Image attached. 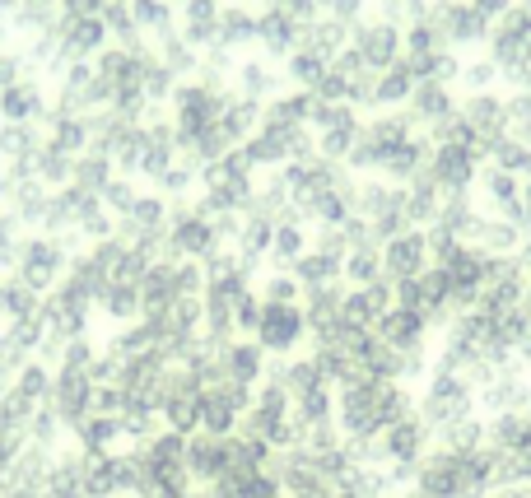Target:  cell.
<instances>
[{
  "label": "cell",
  "instance_id": "obj_1",
  "mask_svg": "<svg viewBox=\"0 0 531 498\" xmlns=\"http://www.w3.org/2000/svg\"><path fill=\"white\" fill-rule=\"evenodd\" d=\"M480 415L476 405V387L466 382L462 373H443V368H429L420 391V419L429 429H448V424H462V419Z\"/></svg>",
  "mask_w": 531,
  "mask_h": 498
},
{
  "label": "cell",
  "instance_id": "obj_2",
  "mask_svg": "<svg viewBox=\"0 0 531 498\" xmlns=\"http://www.w3.org/2000/svg\"><path fill=\"white\" fill-rule=\"evenodd\" d=\"M308 336V317L299 303H261L257 322V345L266 350V359H289Z\"/></svg>",
  "mask_w": 531,
  "mask_h": 498
},
{
  "label": "cell",
  "instance_id": "obj_3",
  "mask_svg": "<svg viewBox=\"0 0 531 498\" xmlns=\"http://www.w3.org/2000/svg\"><path fill=\"white\" fill-rule=\"evenodd\" d=\"M415 489H424L429 498H466V452L429 447V452L420 457Z\"/></svg>",
  "mask_w": 531,
  "mask_h": 498
},
{
  "label": "cell",
  "instance_id": "obj_4",
  "mask_svg": "<svg viewBox=\"0 0 531 498\" xmlns=\"http://www.w3.org/2000/svg\"><path fill=\"white\" fill-rule=\"evenodd\" d=\"M336 424H341L345 438H368V433H382L378 387H373V377H368V382H350V387H336Z\"/></svg>",
  "mask_w": 531,
  "mask_h": 498
},
{
  "label": "cell",
  "instance_id": "obj_5",
  "mask_svg": "<svg viewBox=\"0 0 531 498\" xmlns=\"http://www.w3.org/2000/svg\"><path fill=\"white\" fill-rule=\"evenodd\" d=\"M94 377L89 373H70V368H56L52 382V415L61 419V429H75L80 419L94 415Z\"/></svg>",
  "mask_w": 531,
  "mask_h": 498
},
{
  "label": "cell",
  "instance_id": "obj_6",
  "mask_svg": "<svg viewBox=\"0 0 531 498\" xmlns=\"http://www.w3.org/2000/svg\"><path fill=\"white\" fill-rule=\"evenodd\" d=\"M434 447V429L424 424L420 415H406L382 429V452H387V466L392 461H420L424 452Z\"/></svg>",
  "mask_w": 531,
  "mask_h": 498
},
{
  "label": "cell",
  "instance_id": "obj_7",
  "mask_svg": "<svg viewBox=\"0 0 531 498\" xmlns=\"http://www.w3.org/2000/svg\"><path fill=\"white\" fill-rule=\"evenodd\" d=\"M424 331H429V322H424L420 312H406V308H387L373 322V336L401 354H424Z\"/></svg>",
  "mask_w": 531,
  "mask_h": 498
},
{
  "label": "cell",
  "instance_id": "obj_8",
  "mask_svg": "<svg viewBox=\"0 0 531 498\" xmlns=\"http://www.w3.org/2000/svg\"><path fill=\"white\" fill-rule=\"evenodd\" d=\"M229 438H210V433H191L187 438V471L196 485H215L219 475H224V466H229Z\"/></svg>",
  "mask_w": 531,
  "mask_h": 498
},
{
  "label": "cell",
  "instance_id": "obj_9",
  "mask_svg": "<svg viewBox=\"0 0 531 498\" xmlns=\"http://www.w3.org/2000/svg\"><path fill=\"white\" fill-rule=\"evenodd\" d=\"M476 405L485 410V419H490V415H504V410H531V382H527V377L499 373L490 387L476 391Z\"/></svg>",
  "mask_w": 531,
  "mask_h": 498
},
{
  "label": "cell",
  "instance_id": "obj_10",
  "mask_svg": "<svg viewBox=\"0 0 531 498\" xmlns=\"http://www.w3.org/2000/svg\"><path fill=\"white\" fill-rule=\"evenodd\" d=\"M224 377H229V382H243V387H261V377H266V350H261L257 340H233L229 350H224Z\"/></svg>",
  "mask_w": 531,
  "mask_h": 498
},
{
  "label": "cell",
  "instance_id": "obj_11",
  "mask_svg": "<svg viewBox=\"0 0 531 498\" xmlns=\"http://www.w3.org/2000/svg\"><path fill=\"white\" fill-rule=\"evenodd\" d=\"M56 452L52 447L28 443L19 457L10 461V489H47V475H52Z\"/></svg>",
  "mask_w": 531,
  "mask_h": 498
},
{
  "label": "cell",
  "instance_id": "obj_12",
  "mask_svg": "<svg viewBox=\"0 0 531 498\" xmlns=\"http://www.w3.org/2000/svg\"><path fill=\"white\" fill-rule=\"evenodd\" d=\"M66 438L80 447V452H117V443H122V419L89 415V419H80Z\"/></svg>",
  "mask_w": 531,
  "mask_h": 498
},
{
  "label": "cell",
  "instance_id": "obj_13",
  "mask_svg": "<svg viewBox=\"0 0 531 498\" xmlns=\"http://www.w3.org/2000/svg\"><path fill=\"white\" fill-rule=\"evenodd\" d=\"M490 443L499 447V452H527L531 447V415L527 410L490 415Z\"/></svg>",
  "mask_w": 531,
  "mask_h": 498
},
{
  "label": "cell",
  "instance_id": "obj_14",
  "mask_svg": "<svg viewBox=\"0 0 531 498\" xmlns=\"http://www.w3.org/2000/svg\"><path fill=\"white\" fill-rule=\"evenodd\" d=\"M84 494L122 498V489H117V452H84Z\"/></svg>",
  "mask_w": 531,
  "mask_h": 498
},
{
  "label": "cell",
  "instance_id": "obj_15",
  "mask_svg": "<svg viewBox=\"0 0 531 498\" xmlns=\"http://www.w3.org/2000/svg\"><path fill=\"white\" fill-rule=\"evenodd\" d=\"M490 443V419L471 415L462 424H448V429L434 433V447H448V452H476V447Z\"/></svg>",
  "mask_w": 531,
  "mask_h": 498
},
{
  "label": "cell",
  "instance_id": "obj_16",
  "mask_svg": "<svg viewBox=\"0 0 531 498\" xmlns=\"http://www.w3.org/2000/svg\"><path fill=\"white\" fill-rule=\"evenodd\" d=\"M117 419H122V443H131V447L150 443L154 433L164 429V415H159L154 405H145V401H126V410Z\"/></svg>",
  "mask_w": 531,
  "mask_h": 498
},
{
  "label": "cell",
  "instance_id": "obj_17",
  "mask_svg": "<svg viewBox=\"0 0 531 498\" xmlns=\"http://www.w3.org/2000/svg\"><path fill=\"white\" fill-rule=\"evenodd\" d=\"M373 387H378V419H382V429H387V424H396V419H406V415H420V401H415V391H410L406 382H378V377H373Z\"/></svg>",
  "mask_w": 531,
  "mask_h": 498
},
{
  "label": "cell",
  "instance_id": "obj_18",
  "mask_svg": "<svg viewBox=\"0 0 531 498\" xmlns=\"http://www.w3.org/2000/svg\"><path fill=\"white\" fill-rule=\"evenodd\" d=\"M159 415H164V429L182 433V438L201 433V391H182V396H168Z\"/></svg>",
  "mask_w": 531,
  "mask_h": 498
},
{
  "label": "cell",
  "instance_id": "obj_19",
  "mask_svg": "<svg viewBox=\"0 0 531 498\" xmlns=\"http://www.w3.org/2000/svg\"><path fill=\"white\" fill-rule=\"evenodd\" d=\"M233 429H238V410L224 401V391L219 387L201 391V433H210V438H229Z\"/></svg>",
  "mask_w": 531,
  "mask_h": 498
},
{
  "label": "cell",
  "instance_id": "obj_20",
  "mask_svg": "<svg viewBox=\"0 0 531 498\" xmlns=\"http://www.w3.org/2000/svg\"><path fill=\"white\" fill-rule=\"evenodd\" d=\"M145 447V457H150L154 471H168V466H187V438L173 429H159L150 438V443H140Z\"/></svg>",
  "mask_w": 531,
  "mask_h": 498
},
{
  "label": "cell",
  "instance_id": "obj_21",
  "mask_svg": "<svg viewBox=\"0 0 531 498\" xmlns=\"http://www.w3.org/2000/svg\"><path fill=\"white\" fill-rule=\"evenodd\" d=\"M294 415H299L308 429H317V424H336V391H331V387H317V391H303V396H294Z\"/></svg>",
  "mask_w": 531,
  "mask_h": 498
},
{
  "label": "cell",
  "instance_id": "obj_22",
  "mask_svg": "<svg viewBox=\"0 0 531 498\" xmlns=\"http://www.w3.org/2000/svg\"><path fill=\"white\" fill-rule=\"evenodd\" d=\"M52 382H56V368H47L42 359H28L19 368V377H14V387L24 391L33 405H52Z\"/></svg>",
  "mask_w": 531,
  "mask_h": 498
},
{
  "label": "cell",
  "instance_id": "obj_23",
  "mask_svg": "<svg viewBox=\"0 0 531 498\" xmlns=\"http://www.w3.org/2000/svg\"><path fill=\"white\" fill-rule=\"evenodd\" d=\"M5 340H10L14 350H24L33 354L47 340V322H42V308L38 312H28V317H10V326H5Z\"/></svg>",
  "mask_w": 531,
  "mask_h": 498
},
{
  "label": "cell",
  "instance_id": "obj_24",
  "mask_svg": "<svg viewBox=\"0 0 531 498\" xmlns=\"http://www.w3.org/2000/svg\"><path fill=\"white\" fill-rule=\"evenodd\" d=\"M33 410H38V405L28 401L24 391L14 387H5L0 391V429H28V419H33Z\"/></svg>",
  "mask_w": 531,
  "mask_h": 498
},
{
  "label": "cell",
  "instance_id": "obj_25",
  "mask_svg": "<svg viewBox=\"0 0 531 498\" xmlns=\"http://www.w3.org/2000/svg\"><path fill=\"white\" fill-rule=\"evenodd\" d=\"M28 443L52 447V452L66 443V429H61V419L52 415V405H38V410H33V419H28Z\"/></svg>",
  "mask_w": 531,
  "mask_h": 498
},
{
  "label": "cell",
  "instance_id": "obj_26",
  "mask_svg": "<svg viewBox=\"0 0 531 498\" xmlns=\"http://www.w3.org/2000/svg\"><path fill=\"white\" fill-rule=\"evenodd\" d=\"M350 485H354V494H359V498H387V494H396L387 466H354Z\"/></svg>",
  "mask_w": 531,
  "mask_h": 498
},
{
  "label": "cell",
  "instance_id": "obj_27",
  "mask_svg": "<svg viewBox=\"0 0 531 498\" xmlns=\"http://www.w3.org/2000/svg\"><path fill=\"white\" fill-rule=\"evenodd\" d=\"M303 317H308V331L336 322V317H341V294H336V289H327V284H322V289H313V294H308V312H303Z\"/></svg>",
  "mask_w": 531,
  "mask_h": 498
},
{
  "label": "cell",
  "instance_id": "obj_28",
  "mask_svg": "<svg viewBox=\"0 0 531 498\" xmlns=\"http://www.w3.org/2000/svg\"><path fill=\"white\" fill-rule=\"evenodd\" d=\"M285 387H289V396H303V391L327 387V377H322V368L313 364V354H308V359H289V377H285Z\"/></svg>",
  "mask_w": 531,
  "mask_h": 498
},
{
  "label": "cell",
  "instance_id": "obj_29",
  "mask_svg": "<svg viewBox=\"0 0 531 498\" xmlns=\"http://www.w3.org/2000/svg\"><path fill=\"white\" fill-rule=\"evenodd\" d=\"M252 410H261V415H271V419H285L289 410H294V396H289L280 382H261V387H257V401H252Z\"/></svg>",
  "mask_w": 531,
  "mask_h": 498
},
{
  "label": "cell",
  "instance_id": "obj_30",
  "mask_svg": "<svg viewBox=\"0 0 531 498\" xmlns=\"http://www.w3.org/2000/svg\"><path fill=\"white\" fill-rule=\"evenodd\" d=\"M341 317L350 326H364V331H373V322H378V308H373L368 289H364V294H345L341 298Z\"/></svg>",
  "mask_w": 531,
  "mask_h": 498
},
{
  "label": "cell",
  "instance_id": "obj_31",
  "mask_svg": "<svg viewBox=\"0 0 531 498\" xmlns=\"http://www.w3.org/2000/svg\"><path fill=\"white\" fill-rule=\"evenodd\" d=\"M103 303H108V317H112V322H131V317L140 312V294L131 289V284H117V289H108V294H103Z\"/></svg>",
  "mask_w": 531,
  "mask_h": 498
},
{
  "label": "cell",
  "instance_id": "obj_32",
  "mask_svg": "<svg viewBox=\"0 0 531 498\" xmlns=\"http://www.w3.org/2000/svg\"><path fill=\"white\" fill-rule=\"evenodd\" d=\"M94 359H98V350H94V340L89 336L66 340V350H61V368H70V373H89Z\"/></svg>",
  "mask_w": 531,
  "mask_h": 498
},
{
  "label": "cell",
  "instance_id": "obj_33",
  "mask_svg": "<svg viewBox=\"0 0 531 498\" xmlns=\"http://www.w3.org/2000/svg\"><path fill=\"white\" fill-rule=\"evenodd\" d=\"M354 466H387V452H382V433H368V438H345Z\"/></svg>",
  "mask_w": 531,
  "mask_h": 498
},
{
  "label": "cell",
  "instance_id": "obj_34",
  "mask_svg": "<svg viewBox=\"0 0 531 498\" xmlns=\"http://www.w3.org/2000/svg\"><path fill=\"white\" fill-rule=\"evenodd\" d=\"M387 266H392L396 280H410L415 270H420V243H396L387 252Z\"/></svg>",
  "mask_w": 531,
  "mask_h": 498
},
{
  "label": "cell",
  "instance_id": "obj_35",
  "mask_svg": "<svg viewBox=\"0 0 531 498\" xmlns=\"http://www.w3.org/2000/svg\"><path fill=\"white\" fill-rule=\"evenodd\" d=\"M0 298H5V312H10V317H28V312H38V294H33L28 284H5Z\"/></svg>",
  "mask_w": 531,
  "mask_h": 498
},
{
  "label": "cell",
  "instance_id": "obj_36",
  "mask_svg": "<svg viewBox=\"0 0 531 498\" xmlns=\"http://www.w3.org/2000/svg\"><path fill=\"white\" fill-rule=\"evenodd\" d=\"M257 322H261V298L238 294V303H233V326H238V331H257Z\"/></svg>",
  "mask_w": 531,
  "mask_h": 498
},
{
  "label": "cell",
  "instance_id": "obj_37",
  "mask_svg": "<svg viewBox=\"0 0 531 498\" xmlns=\"http://www.w3.org/2000/svg\"><path fill=\"white\" fill-rule=\"evenodd\" d=\"M28 364V354L24 350H14L10 340L0 336V387H10L14 377H19V368Z\"/></svg>",
  "mask_w": 531,
  "mask_h": 498
},
{
  "label": "cell",
  "instance_id": "obj_38",
  "mask_svg": "<svg viewBox=\"0 0 531 498\" xmlns=\"http://www.w3.org/2000/svg\"><path fill=\"white\" fill-rule=\"evenodd\" d=\"M126 401H131V396H126L122 387H98L94 391V415H112V419H117L126 410Z\"/></svg>",
  "mask_w": 531,
  "mask_h": 498
},
{
  "label": "cell",
  "instance_id": "obj_39",
  "mask_svg": "<svg viewBox=\"0 0 531 498\" xmlns=\"http://www.w3.org/2000/svg\"><path fill=\"white\" fill-rule=\"evenodd\" d=\"M299 275H303L308 284H313V289H322V284H327L331 275H336V261H331V256H308V261L299 266Z\"/></svg>",
  "mask_w": 531,
  "mask_h": 498
},
{
  "label": "cell",
  "instance_id": "obj_40",
  "mask_svg": "<svg viewBox=\"0 0 531 498\" xmlns=\"http://www.w3.org/2000/svg\"><path fill=\"white\" fill-rule=\"evenodd\" d=\"M56 270V252L52 247H33V261H28V284H47Z\"/></svg>",
  "mask_w": 531,
  "mask_h": 498
},
{
  "label": "cell",
  "instance_id": "obj_41",
  "mask_svg": "<svg viewBox=\"0 0 531 498\" xmlns=\"http://www.w3.org/2000/svg\"><path fill=\"white\" fill-rule=\"evenodd\" d=\"M341 443H345L341 424H317V429H308V447H313V452H331V447H341Z\"/></svg>",
  "mask_w": 531,
  "mask_h": 498
},
{
  "label": "cell",
  "instance_id": "obj_42",
  "mask_svg": "<svg viewBox=\"0 0 531 498\" xmlns=\"http://www.w3.org/2000/svg\"><path fill=\"white\" fill-rule=\"evenodd\" d=\"M243 498H289V494H285V485H280V480H271V475L261 471V475H252V480H247Z\"/></svg>",
  "mask_w": 531,
  "mask_h": 498
},
{
  "label": "cell",
  "instance_id": "obj_43",
  "mask_svg": "<svg viewBox=\"0 0 531 498\" xmlns=\"http://www.w3.org/2000/svg\"><path fill=\"white\" fill-rule=\"evenodd\" d=\"M387 475H392L396 494H401V489L415 485V475H420V461H392V466H387Z\"/></svg>",
  "mask_w": 531,
  "mask_h": 498
},
{
  "label": "cell",
  "instance_id": "obj_44",
  "mask_svg": "<svg viewBox=\"0 0 531 498\" xmlns=\"http://www.w3.org/2000/svg\"><path fill=\"white\" fill-rule=\"evenodd\" d=\"M299 298V284L294 280H271L266 284V303H294Z\"/></svg>",
  "mask_w": 531,
  "mask_h": 498
},
{
  "label": "cell",
  "instance_id": "obj_45",
  "mask_svg": "<svg viewBox=\"0 0 531 498\" xmlns=\"http://www.w3.org/2000/svg\"><path fill=\"white\" fill-rule=\"evenodd\" d=\"M350 275H354V280H373V275H378V266H373V256H354V261H350Z\"/></svg>",
  "mask_w": 531,
  "mask_h": 498
},
{
  "label": "cell",
  "instance_id": "obj_46",
  "mask_svg": "<svg viewBox=\"0 0 531 498\" xmlns=\"http://www.w3.org/2000/svg\"><path fill=\"white\" fill-rule=\"evenodd\" d=\"M299 252V233H285V238H280V256H294Z\"/></svg>",
  "mask_w": 531,
  "mask_h": 498
},
{
  "label": "cell",
  "instance_id": "obj_47",
  "mask_svg": "<svg viewBox=\"0 0 531 498\" xmlns=\"http://www.w3.org/2000/svg\"><path fill=\"white\" fill-rule=\"evenodd\" d=\"M518 359L531 368V331H527V336H522V345H518Z\"/></svg>",
  "mask_w": 531,
  "mask_h": 498
},
{
  "label": "cell",
  "instance_id": "obj_48",
  "mask_svg": "<svg viewBox=\"0 0 531 498\" xmlns=\"http://www.w3.org/2000/svg\"><path fill=\"white\" fill-rule=\"evenodd\" d=\"M5 498H47V494H42V489H10Z\"/></svg>",
  "mask_w": 531,
  "mask_h": 498
},
{
  "label": "cell",
  "instance_id": "obj_49",
  "mask_svg": "<svg viewBox=\"0 0 531 498\" xmlns=\"http://www.w3.org/2000/svg\"><path fill=\"white\" fill-rule=\"evenodd\" d=\"M187 498H224V494H215V489H210V485H201V489H191Z\"/></svg>",
  "mask_w": 531,
  "mask_h": 498
},
{
  "label": "cell",
  "instance_id": "obj_50",
  "mask_svg": "<svg viewBox=\"0 0 531 498\" xmlns=\"http://www.w3.org/2000/svg\"><path fill=\"white\" fill-rule=\"evenodd\" d=\"M396 498H429V494H424V489H415V485H410V489H401V494H396Z\"/></svg>",
  "mask_w": 531,
  "mask_h": 498
},
{
  "label": "cell",
  "instance_id": "obj_51",
  "mask_svg": "<svg viewBox=\"0 0 531 498\" xmlns=\"http://www.w3.org/2000/svg\"><path fill=\"white\" fill-rule=\"evenodd\" d=\"M289 498H327V489H308V494H289Z\"/></svg>",
  "mask_w": 531,
  "mask_h": 498
},
{
  "label": "cell",
  "instance_id": "obj_52",
  "mask_svg": "<svg viewBox=\"0 0 531 498\" xmlns=\"http://www.w3.org/2000/svg\"><path fill=\"white\" fill-rule=\"evenodd\" d=\"M522 308H527V312H531V284H527V294H522Z\"/></svg>",
  "mask_w": 531,
  "mask_h": 498
},
{
  "label": "cell",
  "instance_id": "obj_53",
  "mask_svg": "<svg viewBox=\"0 0 531 498\" xmlns=\"http://www.w3.org/2000/svg\"><path fill=\"white\" fill-rule=\"evenodd\" d=\"M0 308H5V298H0Z\"/></svg>",
  "mask_w": 531,
  "mask_h": 498
},
{
  "label": "cell",
  "instance_id": "obj_54",
  "mask_svg": "<svg viewBox=\"0 0 531 498\" xmlns=\"http://www.w3.org/2000/svg\"><path fill=\"white\" fill-rule=\"evenodd\" d=\"M387 498H396V494H387Z\"/></svg>",
  "mask_w": 531,
  "mask_h": 498
},
{
  "label": "cell",
  "instance_id": "obj_55",
  "mask_svg": "<svg viewBox=\"0 0 531 498\" xmlns=\"http://www.w3.org/2000/svg\"><path fill=\"white\" fill-rule=\"evenodd\" d=\"M0 498H5V494H0Z\"/></svg>",
  "mask_w": 531,
  "mask_h": 498
},
{
  "label": "cell",
  "instance_id": "obj_56",
  "mask_svg": "<svg viewBox=\"0 0 531 498\" xmlns=\"http://www.w3.org/2000/svg\"><path fill=\"white\" fill-rule=\"evenodd\" d=\"M527 415H531V410H527Z\"/></svg>",
  "mask_w": 531,
  "mask_h": 498
}]
</instances>
